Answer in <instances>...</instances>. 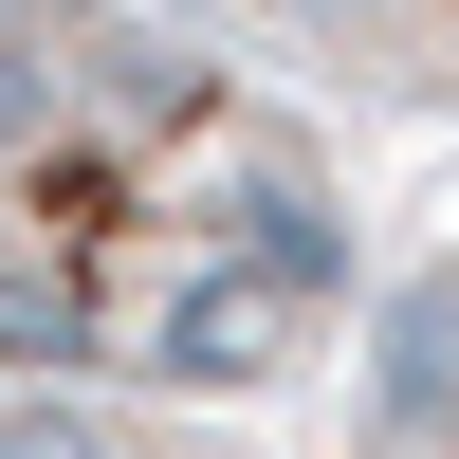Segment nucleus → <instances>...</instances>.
<instances>
[{
  "label": "nucleus",
  "instance_id": "f257e3e1",
  "mask_svg": "<svg viewBox=\"0 0 459 459\" xmlns=\"http://www.w3.org/2000/svg\"><path fill=\"white\" fill-rule=\"evenodd\" d=\"M350 313L331 147L221 37L0 0V386L221 404Z\"/></svg>",
  "mask_w": 459,
  "mask_h": 459
},
{
  "label": "nucleus",
  "instance_id": "f03ea898",
  "mask_svg": "<svg viewBox=\"0 0 459 459\" xmlns=\"http://www.w3.org/2000/svg\"><path fill=\"white\" fill-rule=\"evenodd\" d=\"M257 92H350V110H459V0H184Z\"/></svg>",
  "mask_w": 459,
  "mask_h": 459
},
{
  "label": "nucleus",
  "instance_id": "7ed1b4c3",
  "mask_svg": "<svg viewBox=\"0 0 459 459\" xmlns=\"http://www.w3.org/2000/svg\"><path fill=\"white\" fill-rule=\"evenodd\" d=\"M368 459H459V257L386 313V368H368Z\"/></svg>",
  "mask_w": 459,
  "mask_h": 459
},
{
  "label": "nucleus",
  "instance_id": "20e7f679",
  "mask_svg": "<svg viewBox=\"0 0 459 459\" xmlns=\"http://www.w3.org/2000/svg\"><path fill=\"white\" fill-rule=\"evenodd\" d=\"M0 459H221V441H184L166 404H56V386H0Z\"/></svg>",
  "mask_w": 459,
  "mask_h": 459
}]
</instances>
